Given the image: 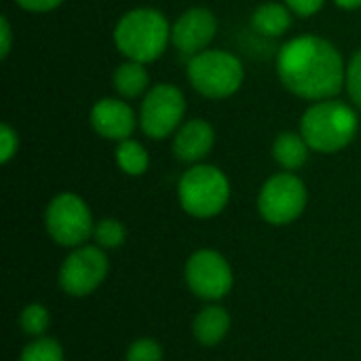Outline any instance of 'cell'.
<instances>
[{"mask_svg":"<svg viewBox=\"0 0 361 361\" xmlns=\"http://www.w3.org/2000/svg\"><path fill=\"white\" fill-rule=\"evenodd\" d=\"M336 6L345 8V11H353V8H360L361 0H334Z\"/></svg>","mask_w":361,"mask_h":361,"instance_id":"cell-28","label":"cell"},{"mask_svg":"<svg viewBox=\"0 0 361 361\" xmlns=\"http://www.w3.org/2000/svg\"><path fill=\"white\" fill-rule=\"evenodd\" d=\"M252 25L262 36H281L292 25V11L288 4L267 2L252 13Z\"/></svg>","mask_w":361,"mask_h":361,"instance_id":"cell-16","label":"cell"},{"mask_svg":"<svg viewBox=\"0 0 361 361\" xmlns=\"http://www.w3.org/2000/svg\"><path fill=\"white\" fill-rule=\"evenodd\" d=\"M93 237H95V241H97V245L102 250H116V247H121L125 243L127 231H125V226L118 220L106 218V220H102V222L95 224Z\"/></svg>","mask_w":361,"mask_h":361,"instance_id":"cell-19","label":"cell"},{"mask_svg":"<svg viewBox=\"0 0 361 361\" xmlns=\"http://www.w3.org/2000/svg\"><path fill=\"white\" fill-rule=\"evenodd\" d=\"M309 150L311 148L302 137V133H294V131H283L273 142V159L286 171L300 169L309 161Z\"/></svg>","mask_w":361,"mask_h":361,"instance_id":"cell-15","label":"cell"},{"mask_svg":"<svg viewBox=\"0 0 361 361\" xmlns=\"http://www.w3.org/2000/svg\"><path fill=\"white\" fill-rule=\"evenodd\" d=\"M127 361H163V349L152 338H140L129 347Z\"/></svg>","mask_w":361,"mask_h":361,"instance_id":"cell-22","label":"cell"},{"mask_svg":"<svg viewBox=\"0 0 361 361\" xmlns=\"http://www.w3.org/2000/svg\"><path fill=\"white\" fill-rule=\"evenodd\" d=\"M349 97L355 102V106L361 108V49L351 57L347 66V82H345Z\"/></svg>","mask_w":361,"mask_h":361,"instance_id":"cell-23","label":"cell"},{"mask_svg":"<svg viewBox=\"0 0 361 361\" xmlns=\"http://www.w3.org/2000/svg\"><path fill=\"white\" fill-rule=\"evenodd\" d=\"M326 0H286L288 8L292 13H296L298 17H311L315 15L322 6H324Z\"/></svg>","mask_w":361,"mask_h":361,"instance_id":"cell-25","label":"cell"},{"mask_svg":"<svg viewBox=\"0 0 361 361\" xmlns=\"http://www.w3.org/2000/svg\"><path fill=\"white\" fill-rule=\"evenodd\" d=\"M277 74L290 93L311 102L332 99L347 82L341 51L313 34L296 36L279 49Z\"/></svg>","mask_w":361,"mask_h":361,"instance_id":"cell-1","label":"cell"},{"mask_svg":"<svg viewBox=\"0 0 361 361\" xmlns=\"http://www.w3.org/2000/svg\"><path fill=\"white\" fill-rule=\"evenodd\" d=\"M114 159H116V165L127 176H142V173H146V169L150 165V157H148L146 148L140 142L131 140V137L118 142Z\"/></svg>","mask_w":361,"mask_h":361,"instance_id":"cell-18","label":"cell"},{"mask_svg":"<svg viewBox=\"0 0 361 361\" xmlns=\"http://www.w3.org/2000/svg\"><path fill=\"white\" fill-rule=\"evenodd\" d=\"M17 148H19V137H17V131L2 123L0 125V163H8L15 154H17Z\"/></svg>","mask_w":361,"mask_h":361,"instance_id":"cell-24","label":"cell"},{"mask_svg":"<svg viewBox=\"0 0 361 361\" xmlns=\"http://www.w3.org/2000/svg\"><path fill=\"white\" fill-rule=\"evenodd\" d=\"M186 74L192 89L209 99L231 97L241 89L245 76L241 59L220 49H205L190 57Z\"/></svg>","mask_w":361,"mask_h":361,"instance_id":"cell-4","label":"cell"},{"mask_svg":"<svg viewBox=\"0 0 361 361\" xmlns=\"http://www.w3.org/2000/svg\"><path fill=\"white\" fill-rule=\"evenodd\" d=\"M218 30V19L209 8L195 6L184 11L171 25L173 47L188 57L199 55L214 40Z\"/></svg>","mask_w":361,"mask_h":361,"instance_id":"cell-11","label":"cell"},{"mask_svg":"<svg viewBox=\"0 0 361 361\" xmlns=\"http://www.w3.org/2000/svg\"><path fill=\"white\" fill-rule=\"evenodd\" d=\"M231 330V317L222 307H207L203 309L192 324V332L195 338L205 345V347H214L218 345Z\"/></svg>","mask_w":361,"mask_h":361,"instance_id":"cell-14","label":"cell"},{"mask_svg":"<svg viewBox=\"0 0 361 361\" xmlns=\"http://www.w3.org/2000/svg\"><path fill=\"white\" fill-rule=\"evenodd\" d=\"M178 199L186 214L195 218H214L231 199L228 178L214 165H195L180 178Z\"/></svg>","mask_w":361,"mask_h":361,"instance_id":"cell-5","label":"cell"},{"mask_svg":"<svg viewBox=\"0 0 361 361\" xmlns=\"http://www.w3.org/2000/svg\"><path fill=\"white\" fill-rule=\"evenodd\" d=\"M186 283L203 300H220L233 290V271L214 250H199L186 262Z\"/></svg>","mask_w":361,"mask_h":361,"instance_id":"cell-10","label":"cell"},{"mask_svg":"<svg viewBox=\"0 0 361 361\" xmlns=\"http://www.w3.org/2000/svg\"><path fill=\"white\" fill-rule=\"evenodd\" d=\"M108 275V258L99 245H78L59 269V286L68 296L82 298L95 292Z\"/></svg>","mask_w":361,"mask_h":361,"instance_id":"cell-9","label":"cell"},{"mask_svg":"<svg viewBox=\"0 0 361 361\" xmlns=\"http://www.w3.org/2000/svg\"><path fill=\"white\" fill-rule=\"evenodd\" d=\"M360 129L355 110L336 99H322L313 104L300 121V133L315 152L332 154L347 148Z\"/></svg>","mask_w":361,"mask_h":361,"instance_id":"cell-3","label":"cell"},{"mask_svg":"<svg viewBox=\"0 0 361 361\" xmlns=\"http://www.w3.org/2000/svg\"><path fill=\"white\" fill-rule=\"evenodd\" d=\"M186 114L184 93L169 82L154 85L140 108V127L150 140H165L182 127Z\"/></svg>","mask_w":361,"mask_h":361,"instance_id":"cell-7","label":"cell"},{"mask_svg":"<svg viewBox=\"0 0 361 361\" xmlns=\"http://www.w3.org/2000/svg\"><path fill=\"white\" fill-rule=\"evenodd\" d=\"M17 6H21L23 11H30V13H47V11H53L57 8L63 0H15Z\"/></svg>","mask_w":361,"mask_h":361,"instance_id":"cell-26","label":"cell"},{"mask_svg":"<svg viewBox=\"0 0 361 361\" xmlns=\"http://www.w3.org/2000/svg\"><path fill=\"white\" fill-rule=\"evenodd\" d=\"M307 207V186L292 171L269 178L258 195L260 216L269 224H290Z\"/></svg>","mask_w":361,"mask_h":361,"instance_id":"cell-8","label":"cell"},{"mask_svg":"<svg viewBox=\"0 0 361 361\" xmlns=\"http://www.w3.org/2000/svg\"><path fill=\"white\" fill-rule=\"evenodd\" d=\"M13 47V30L6 17H0V57L6 59V55L11 53Z\"/></svg>","mask_w":361,"mask_h":361,"instance_id":"cell-27","label":"cell"},{"mask_svg":"<svg viewBox=\"0 0 361 361\" xmlns=\"http://www.w3.org/2000/svg\"><path fill=\"white\" fill-rule=\"evenodd\" d=\"M114 44L131 61H157L169 40L171 27L167 17L157 8H133L125 13L114 25Z\"/></svg>","mask_w":361,"mask_h":361,"instance_id":"cell-2","label":"cell"},{"mask_svg":"<svg viewBox=\"0 0 361 361\" xmlns=\"http://www.w3.org/2000/svg\"><path fill=\"white\" fill-rule=\"evenodd\" d=\"M148 82H150V76H148L146 63L131 61V59H127L125 63H121L114 70V74H112V87H114V91L121 97H127V99L142 95L148 89Z\"/></svg>","mask_w":361,"mask_h":361,"instance_id":"cell-17","label":"cell"},{"mask_svg":"<svg viewBox=\"0 0 361 361\" xmlns=\"http://www.w3.org/2000/svg\"><path fill=\"white\" fill-rule=\"evenodd\" d=\"M214 127L203 118L186 121L173 135V154L182 163H199L203 161L214 148Z\"/></svg>","mask_w":361,"mask_h":361,"instance_id":"cell-13","label":"cell"},{"mask_svg":"<svg viewBox=\"0 0 361 361\" xmlns=\"http://www.w3.org/2000/svg\"><path fill=\"white\" fill-rule=\"evenodd\" d=\"M91 125L97 135L114 142L129 140L135 129V114L127 102L118 97H104L91 108Z\"/></svg>","mask_w":361,"mask_h":361,"instance_id":"cell-12","label":"cell"},{"mask_svg":"<svg viewBox=\"0 0 361 361\" xmlns=\"http://www.w3.org/2000/svg\"><path fill=\"white\" fill-rule=\"evenodd\" d=\"M44 226L51 239L66 247H78L93 235V218L87 203L74 192H61L47 205Z\"/></svg>","mask_w":361,"mask_h":361,"instance_id":"cell-6","label":"cell"},{"mask_svg":"<svg viewBox=\"0 0 361 361\" xmlns=\"http://www.w3.org/2000/svg\"><path fill=\"white\" fill-rule=\"evenodd\" d=\"M19 361H63V349L55 338H38L23 349Z\"/></svg>","mask_w":361,"mask_h":361,"instance_id":"cell-20","label":"cell"},{"mask_svg":"<svg viewBox=\"0 0 361 361\" xmlns=\"http://www.w3.org/2000/svg\"><path fill=\"white\" fill-rule=\"evenodd\" d=\"M21 328L30 336H42L51 324V315L42 305H27L21 313Z\"/></svg>","mask_w":361,"mask_h":361,"instance_id":"cell-21","label":"cell"}]
</instances>
